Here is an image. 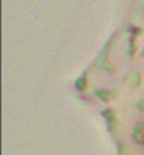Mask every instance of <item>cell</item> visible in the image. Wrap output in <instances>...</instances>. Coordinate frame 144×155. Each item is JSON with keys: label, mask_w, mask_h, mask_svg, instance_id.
Returning <instances> with one entry per match:
<instances>
[{"label": "cell", "mask_w": 144, "mask_h": 155, "mask_svg": "<svg viewBox=\"0 0 144 155\" xmlns=\"http://www.w3.org/2000/svg\"><path fill=\"white\" fill-rule=\"evenodd\" d=\"M137 141H139V145H140L141 152L144 155V117L139 124V128H137Z\"/></svg>", "instance_id": "obj_1"}]
</instances>
